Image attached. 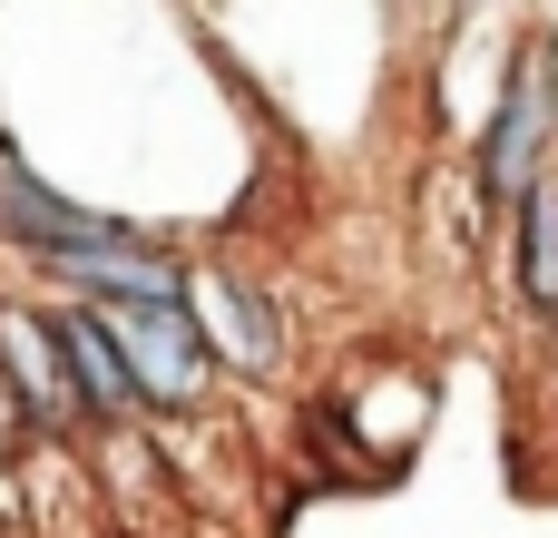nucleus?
I'll return each instance as SVG.
<instances>
[{
    "instance_id": "6",
    "label": "nucleus",
    "mask_w": 558,
    "mask_h": 538,
    "mask_svg": "<svg viewBox=\"0 0 558 538\" xmlns=\"http://www.w3.org/2000/svg\"><path fill=\"white\" fill-rule=\"evenodd\" d=\"M510 225V284H520V314L530 323H558V167L500 216Z\"/></svg>"
},
{
    "instance_id": "1",
    "label": "nucleus",
    "mask_w": 558,
    "mask_h": 538,
    "mask_svg": "<svg viewBox=\"0 0 558 538\" xmlns=\"http://www.w3.org/2000/svg\"><path fill=\"white\" fill-rule=\"evenodd\" d=\"M549 167H558V29H520V49L500 69V98L481 108V147H471L481 225H500Z\"/></svg>"
},
{
    "instance_id": "4",
    "label": "nucleus",
    "mask_w": 558,
    "mask_h": 538,
    "mask_svg": "<svg viewBox=\"0 0 558 538\" xmlns=\"http://www.w3.org/2000/svg\"><path fill=\"white\" fill-rule=\"evenodd\" d=\"M0 402L20 421V441H88V412L69 392L59 304H39V294H0Z\"/></svg>"
},
{
    "instance_id": "2",
    "label": "nucleus",
    "mask_w": 558,
    "mask_h": 538,
    "mask_svg": "<svg viewBox=\"0 0 558 538\" xmlns=\"http://www.w3.org/2000/svg\"><path fill=\"white\" fill-rule=\"evenodd\" d=\"M186 323L206 333L216 382L226 372L235 382H284V363H294V323H284L275 284L245 274V265H186Z\"/></svg>"
},
{
    "instance_id": "3",
    "label": "nucleus",
    "mask_w": 558,
    "mask_h": 538,
    "mask_svg": "<svg viewBox=\"0 0 558 538\" xmlns=\"http://www.w3.org/2000/svg\"><path fill=\"white\" fill-rule=\"evenodd\" d=\"M137 235V216H108V206H78L69 186H49L29 157H20V137L0 127V245L20 255V265H78V255H108V245H128Z\"/></svg>"
},
{
    "instance_id": "5",
    "label": "nucleus",
    "mask_w": 558,
    "mask_h": 538,
    "mask_svg": "<svg viewBox=\"0 0 558 538\" xmlns=\"http://www.w3.org/2000/svg\"><path fill=\"white\" fill-rule=\"evenodd\" d=\"M108 333H118V363H128V382H137V412H147V421H186V412H206L216 363H206V333L186 323V304L108 314Z\"/></svg>"
}]
</instances>
